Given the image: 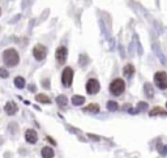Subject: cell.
I'll return each instance as SVG.
<instances>
[{
	"mask_svg": "<svg viewBox=\"0 0 167 158\" xmlns=\"http://www.w3.org/2000/svg\"><path fill=\"white\" fill-rule=\"evenodd\" d=\"M3 60L8 67H15V65L19 64L20 56L17 54V51L13 48H8L3 52Z\"/></svg>",
	"mask_w": 167,
	"mask_h": 158,
	"instance_id": "obj_1",
	"label": "cell"
},
{
	"mask_svg": "<svg viewBox=\"0 0 167 158\" xmlns=\"http://www.w3.org/2000/svg\"><path fill=\"white\" fill-rule=\"evenodd\" d=\"M110 90L114 96H120L123 94V92L125 90V82L121 78H115L110 85Z\"/></svg>",
	"mask_w": 167,
	"mask_h": 158,
	"instance_id": "obj_2",
	"label": "cell"
},
{
	"mask_svg": "<svg viewBox=\"0 0 167 158\" xmlns=\"http://www.w3.org/2000/svg\"><path fill=\"white\" fill-rule=\"evenodd\" d=\"M72 81H73V69L67 67V68L63 71L62 74V82L65 88H69L72 85Z\"/></svg>",
	"mask_w": 167,
	"mask_h": 158,
	"instance_id": "obj_3",
	"label": "cell"
},
{
	"mask_svg": "<svg viewBox=\"0 0 167 158\" xmlns=\"http://www.w3.org/2000/svg\"><path fill=\"white\" fill-rule=\"evenodd\" d=\"M154 82L159 89H167V74L164 72H158L154 76Z\"/></svg>",
	"mask_w": 167,
	"mask_h": 158,
	"instance_id": "obj_4",
	"label": "cell"
},
{
	"mask_svg": "<svg viewBox=\"0 0 167 158\" xmlns=\"http://www.w3.org/2000/svg\"><path fill=\"white\" fill-rule=\"evenodd\" d=\"M101 89V85H99L98 80L95 78H90L89 81L86 82V92L89 94H97Z\"/></svg>",
	"mask_w": 167,
	"mask_h": 158,
	"instance_id": "obj_5",
	"label": "cell"
},
{
	"mask_svg": "<svg viewBox=\"0 0 167 158\" xmlns=\"http://www.w3.org/2000/svg\"><path fill=\"white\" fill-rule=\"evenodd\" d=\"M46 54H47V50L44 46H42V44H37V46H34V50H33V55H34V58L37 60H43L44 58H46Z\"/></svg>",
	"mask_w": 167,
	"mask_h": 158,
	"instance_id": "obj_6",
	"label": "cell"
},
{
	"mask_svg": "<svg viewBox=\"0 0 167 158\" xmlns=\"http://www.w3.org/2000/svg\"><path fill=\"white\" fill-rule=\"evenodd\" d=\"M67 55H68V50L65 48L64 46L58 47V50H56V52H55V58H56V60L59 62V64H63V63L65 62Z\"/></svg>",
	"mask_w": 167,
	"mask_h": 158,
	"instance_id": "obj_7",
	"label": "cell"
},
{
	"mask_svg": "<svg viewBox=\"0 0 167 158\" xmlns=\"http://www.w3.org/2000/svg\"><path fill=\"white\" fill-rule=\"evenodd\" d=\"M25 139H26V141L30 144H34L35 141H37L38 136H37V132H35L34 129H28L26 131V133H25Z\"/></svg>",
	"mask_w": 167,
	"mask_h": 158,
	"instance_id": "obj_8",
	"label": "cell"
},
{
	"mask_svg": "<svg viewBox=\"0 0 167 158\" xmlns=\"http://www.w3.org/2000/svg\"><path fill=\"white\" fill-rule=\"evenodd\" d=\"M4 110H5V112L8 115H15L17 112V105L15 102H8L5 105V107H4Z\"/></svg>",
	"mask_w": 167,
	"mask_h": 158,
	"instance_id": "obj_9",
	"label": "cell"
},
{
	"mask_svg": "<svg viewBox=\"0 0 167 158\" xmlns=\"http://www.w3.org/2000/svg\"><path fill=\"white\" fill-rule=\"evenodd\" d=\"M149 115L150 116H167V112L163 109H161V107H154L152 111L149 112Z\"/></svg>",
	"mask_w": 167,
	"mask_h": 158,
	"instance_id": "obj_10",
	"label": "cell"
},
{
	"mask_svg": "<svg viewBox=\"0 0 167 158\" xmlns=\"http://www.w3.org/2000/svg\"><path fill=\"white\" fill-rule=\"evenodd\" d=\"M55 155V153H54L52 148H50V146H44L43 149H42V157L43 158H51Z\"/></svg>",
	"mask_w": 167,
	"mask_h": 158,
	"instance_id": "obj_11",
	"label": "cell"
},
{
	"mask_svg": "<svg viewBox=\"0 0 167 158\" xmlns=\"http://www.w3.org/2000/svg\"><path fill=\"white\" fill-rule=\"evenodd\" d=\"M84 102H85V98H84L82 96H73L72 97V103H73L74 106H81V105H84Z\"/></svg>",
	"mask_w": 167,
	"mask_h": 158,
	"instance_id": "obj_12",
	"label": "cell"
},
{
	"mask_svg": "<svg viewBox=\"0 0 167 158\" xmlns=\"http://www.w3.org/2000/svg\"><path fill=\"white\" fill-rule=\"evenodd\" d=\"M98 111H99V106L97 103H91V105H89L87 107L84 109V112H98Z\"/></svg>",
	"mask_w": 167,
	"mask_h": 158,
	"instance_id": "obj_13",
	"label": "cell"
},
{
	"mask_svg": "<svg viewBox=\"0 0 167 158\" xmlns=\"http://www.w3.org/2000/svg\"><path fill=\"white\" fill-rule=\"evenodd\" d=\"M133 73H135V67H133V65L127 64L125 67H124V74H125L127 77H131Z\"/></svg>",
	"mask_w": 167,
	"mask_h": 158,
	"instance_id": "obj_14",
	"label": "cell"
},
{
	"mask_svg": "<svg viewBox=\"0 0 167 158\" xmlns=\"http://www.w3.org/2000/svg\"><path fill=\"white\" fill-rule=\"evenodd\" d=\"M119 109V105L115 101H108L107 102V110L108 111H116Z\"/></svg>",
	"mask_w": 167,
	"mask_h": 158,
	"instance_id": "obj_15",
	"label": "cell"
},
{
	"mask_svg": "<svg viewBox=\"0 0 167 158\" xmlns=\"http://www.w3.org/2000/svg\"><path fill=\"white\" fill-rule=\"evenodd\" d=\"M145 94H146V97H149V98H152L153 96H154V90H153V88H152V85L150 84H145Z\"/></svg>",
	"mask_w": 167,
	"mask_h": 158,
	"instance_id": "obj_16",
	"label": "cell"
},
{
	"mask_svg": "<svg viewBox=\"0 0 167 158\" xmlns=\"http://www.w3.org/2000/svg\"><path fill=\"white\" fill-rule=\"evenodd\" d=\"M56 102H58V105L59 106L65 107V105H67V102H68V99H67V97L65 96H59L58 98H56Z\"/></svg>",
	"mask_w": 167,
	"mask_h": 158,
	"instance_id": "obj_17",
	"label": "cell"
},
{
	"mask_svg": "<svg viewBox=\"0 0 167 158\" xmlns=\"http://www.w3.org/2000/svg\"><path fill=\"white\" fill-rule=\"evenodd\" d=\"M35 99H37L38 102H42V103H50V101H51V99L47 96H44V94H38V96L35 97Z\"/></svg>",
	"mask_w": 167,
	"mask_h": 158,
	"instance_id": "obj_18",
	"label": "cell"
},
{
	"mask_svg": "<svg viewBox=\"0 0 167 158\" xmlns=\"http://www.w3.org/2000/svg\"><path fill=\"white\" fill-rule=\"evenodd\" d=\"M15 85L19 89H22V88H25V80L22 77H16L15 78Z\"/></svg>",
	"mask_w": 167,
	"mask_h": 158,
	"instance_id": "obj_19",
	"label": "cell"
},
{
	"mask_svg": "<svg viewBox=\"0 0 167 158\" xmlns=\"http://www.w3.org/2000/svg\"><path fill=\"white\" fill-rule=\"evenodd\" d=\"M0 77H3V78L8 77V72H7V69L1 68V67H0Z\"/></svg>",
	"mask_w": 167,
	"mask_h": 158,
	"instance_id": "obj_20",
	"label": "cell"
},
{
	"mask_svg": "<svg viewBox=\"0 0 167 158\" xmlns=\"http://www.w3.org/2000/svg\"><path fill=\"white\" fill-rule=\"evenodd\" d=\"M146 107H148V105H146V103H139V106H137V110H145Z\"/></svg>",
	"mask_w": 167,
	"mask_h": 158,
	"instance_id": "obj_21",
	"label": "cell"
},
{
	"mask_svg": "<svg viewBox=\"0 0 167 158\" xmlns=\"http://www.w3.org/2000/svg\"><path fill=\"white\" fill-rule=\"evenodd\" d=\"M82 59H85V55H82ZM81 65H85V60H82V62H81Z\"/></svg>",
	"mask_w": 167,
	"mask_h": 158,
	"instance_id": "obj_22",
	"label": "cell"
},
{
	"mask_svg": "<svg viewBox=\"0 0 167 158\" xmlns=\"http://www.w3.org/2000/svg\"><path fill=\"white\" fill-rule=\"evenodd\" d=\"M0 15H1V9H0Z\"/></svg>",
	"mask_w": 167,
	"mask_h": 158,
	"instance_id": "obj_23",
	"label": "cell"
},
{
	"mask_svg": "<svg viewBox=\"0 0 167 158\" xmlns=\"http://www.w3.org/2000/svg\"><path fill=\"white\" fill-rule=\"evenodd\" d=\"M166 107H167V103H166Z\"/></svg>",
	"mask_w": 167,
	"mask_h": 158,
	"instance_id": "obj_24",
	"label": "cell"
}]
</instances>
